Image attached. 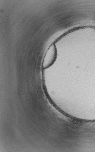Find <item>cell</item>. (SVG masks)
<instances>
[{
	"label": "cell",
	"mask_w": 95,
	"mask_h": 152,
	"mask_svg": "<svg viewBox=\"0 0 95 152\" xmlns=\"http://www.w3.org/2000/svg\"><path fill=\"white\" fill-rule=\"evenodd\" d=\"M57 56V50L54 44H52L46 52L44 58L43 67L45 69L51 66L55 61Z\"/></svg>",
	"instance_id": "obj_1"
}]
</instances>
